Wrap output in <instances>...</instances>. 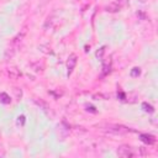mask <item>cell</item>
I'll return each mask as SVG.
<instances>
[{"label":"cell","instance_id":"obj_1","mask_svg":"<svg viewBox=\"0 0 158 158\" xmlns=\"http://www.w3.org/2000/svg\"><path fill=\"white\" fill-rule=\"evenodd\" d=\"M127 4H128V0H116L111 4H109L105 7V10L107 12H117V11H121Z\"/></svg>","mask_w":158,"mask_h":158},{"label":"cell","instance_id":"obj_2","mask_svg":"<svg viewBox=\"0 0 158 158\" xmlns=\"http://www.w3.org/2000/svg\"><path fill=\"white\" fill-rule=\"evenodd\" d=\"M117 154L122 158H131V157H135L137 156V153L135 152L133 148H131L130 146H126V144H122L117 148Z\"/></svg>","mask_w":158,"mask_h":158},{"label":"cell","instance_id":"obj_3","mask_svg":"<svg viewBox=\"0 0 158 158\" xmlns=\"http://www.w3.org/2000/svg\"><path fill=\"white\" fill-rule=\"evenodd\" d=\"M106 131L111 132V133H115V135H121V133H126L128 131V128L123 127V126H120V125H107Z\"/></svg>","mask_w":158,"mask_h":158},{"label":"cell","instance_id":"obj_4","mask_svg":"<svg viewBox=\"0 0 158 158\" xmlns=\"http://www.w3.org/2000/svg\"><path fill=\"white\" fill-rule=\"evenodd\" d=\"M6 73H7V75H9L11 79H19V78L21 77V72H20L17 68H15V67H10V68H7Z\"/></svg>","mask_w":158,"mask_h":158},{"label":"cell","instance_id":"obj_5","mask_svg":"<svg viewBox=\"0 0 158 158\" xmlns=\"http://www.w3.org/2000/svg\"><path fill=\"white\" fill-rule=\"evenodd\" d=\"M75 64H77V56H75V54H72V56L69 57L68 62H67V67H68V73H69V74L73 72Z\"/></svg>","mask_w":158,"mask_h":158},{"label":"cell","instance_id":"obj_6","mask_svg":"<svg viewBox=\"0 0 158 158\" xmlns=\"http://www.w3.org/2000/svg\"><path fill=\"white\" fill-rule=\"evenodd\" d=\"M35 102L38 105V106H41L42 107V110L46 112V114H49L51 112V107H49V105L46 102V101H43V100H38V99H35Z\"/></svg>","mask_w":158,"mask_h":158},{"label":"cell","instance_id":"obj_7","mask_svg":"<svg viewBox=\"0 0 158 158\" xmlns=\"http://www.w3.org/2000/svg\"><path fill=\"white\" fill-rule=\"evenodd\" d=\"M141 139L144 142V143H148V144H153L156 142L154 137L151 136V135H141Z\"/></svg>","mask_w":158,"mask_h":158},{"label":"cell","instance_id":"obj_8","mask_svg":"<svg viewBox=\"0 0 158 158\" xmlns=\"http://www.w3.org/2000/svg\"><path fill=\"white\" fill-rule=\"evenodd\" d=\"M0 102H2V104H10L11 102V99H10V96L6 93H0Z\"/></svg>","mask_w":158,"mask_h":158},{"label":"cell","instance_id":"obj_9","mask_svg":"<svg viewBox=\"0 0 158 158\" xmlns=\"http://www.w3.org/2000/svg\"><path fill=\"white\" fill-rule=\"evenodd\" d=\"M15 52H16V49H15L14 47L7 48V49H6V52H5V58H6V59L12 58V57H14V54H15Z\"/></svg>","mask_w":158,"mask_h":158},{"label":"cell","instance_id":"obj_10","mask_svg":"<svg viewBox=\"0 0 158 158\" xmlns=\"http://www.w3.org/2000/svg\"><path fill=\"white\" fill-rule=\"evenodd\" d=\"M142 107H143V110L147 111V112H153V106L149 105V104H147V102H143V104H142Z\"/></svg>","mask_w":158,"mask_h":158},{"label":"cell","instance_id":"obj_11","mask_svg":"<svg viewBox=\"0 0 158 158\" xmlns=\"http://www.w3.org/2000/svg\"><path fill=\"white\" fill-rule=\"evenodd\" d=\"M14 93H15L16 99H17V100H20V99H21V96H22V90H21L20 88H14Z\"/></svg>","mask_w":158,"mask_h":158},{"label":"cell","instance_id":"obj_12","mask_svg":"<svg viewBox=\"0 0 158 158\" xmlns=\"http://www.w3.org/2000/svg\"><path fill=\"white\" fill-rule=\"evenodd\" d=\"M139 73H141V70H139V68H133L132 69V72H131V75L132 77H137V75H139Z\"/></svg>","mask_w":158,"mask_h":158},{"label":"cell","instance_id":"obj_13","mask_svg":"<svg viewBox=\"0 0 158 158\" xmlns=\"http://www.w3.org/2000/svg\"><path fill=\"white\" fill-rule=\"evenodd\" d=\"M104 52H105V47H102V48H100V52L98 51V52H96V56H98V57H101Z\"/></svg>","mask_w":158,"mask_h":158},{"label":"cell","instance_id":"obj_14","mask_svg":"<svg viewBox=\"0 0 158 158\" xmlns=\"http://www.w3.org/2000/svg\"><path fill=\"white\" fill-rule=\"evenodd\" d=\"M17 122L19 123H21V125H23V122H25V116H19V120H17Z\"/></svg>","mask_w":158,"mask_h":158}]
</instances>
